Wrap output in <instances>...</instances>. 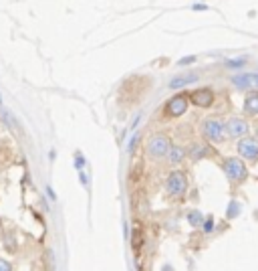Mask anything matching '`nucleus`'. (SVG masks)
Instances as JSON below:
<instances>
[{
    "mask_svg": "<svg viewBox=\"0 0 258 271\" xmlns=\"http://www.w3.org/2000/svg\"><path fill=\"white\" fill-rule=\"evenodd\" d=\"M190 81H196V75H194V73H188V75H180V77H176L174 81H171L169 83V87H184V85H188V83Z\"/></svg>",
    "mask_w": 258,
    "mask_h": 271,
    "instance_id": "f8f14e48",
    "label": "nucleus"
},
{
    "mask_svg": "<svg viewBox=\"0 0 258 271\" xmlns=\"http://www.w3.org/2000/svg\"><path fill=\"white\" fill-rule=\"evenodd\" d=\"M224 130H228V134L232 138H240V136H244L248 132V123L244 119H240V117H232V119H228Z\"/></svg>",
    "mask_w": 258,
    "mask_h": 271,
    "instance_id": "6e6552de",
    "label": "nucleus"
},
{
    "mask_svg": "<svg viewBox=\"0 0 258 271\" xmlns=\"http://www.w3.org/2000/svg\"><path fill=\"white\" fill-rule=\"evenodd\" d=\"M169 140H167V136H163V134H156L152 140L147 142V152L152 154L154 158H163L167 152H169Z\"/></svg>",
    "mask_w": 258,
    "mask_h": 271,
    "instance_id": "f03ea898",
    "label": "nucleus"
},
{
    "mask_svg": "<svg viewBox=\"0 0 258 271\" xmlns=\"http://www.w3.org/2000/svg\"><path fill=\"white\" fill-rule=\"evenodd\" d=\"M188 110V95H176V97H171L167 101V106H165V114L167 116H184Z\"/></svg>",
    "mask_w": 258,
    "mask_h": 271,
    "instance_id": "39448f33",
    "label": "nucleus"
},
{
    "mask_svg": "<svg viewBox=\"0 0 258 271\" xmlns=\"http://www.w3.org/2000/svg\"><path fill=\"white\" fill-rule=\"evenodd\" d=\"M238 208H240L238 202H232V204H230V213H228V217H236V215H238Z\"/></svg>",
    "mask_w": 258,
    "mask_h": 271,
    "instance_id": "f3484780",
    "label": "nucleus"
},
{
    "mask_svg": "<svg viewBox=\"0 0 258 271\" xmlns=\"http://www.w3.org/2000/svg\"><path fill=\"white\" fill-rule=\"evenodd\" d=\"M244 112L256 116L258 114V93H250L244 101Z\"/></svg>",
    "mask_w": 258,
    "mask_h": 271,
    "instance_id": "9b49d317",
    "label": "nucleus"
},
{
    "mask_svg": "<svg viewBox=\"0 0 258 271\" xmlns=\"http://www.w3.org/2000/svg\"><path fill=\"white\" fill-rule=\"evenodd\" d=\"M139 142V136H133V140L131 142H129V152H133L135 150V144Z\"/></svg>",
    "mask_w": 258,
    "mask_h": 271,
    "instance_id": "aec40b11",
    "label": "nucleus"
},
{
    "mask_svg": "<svg viewBox=\"0 0 258 271\" xmlns=\"http://www.w3.org/2000/svg\"><path fill=\"white\" fill-rule=\"evenodd\" d=\"M202 134L210 142H222L224 140V123L216 117H210L202 123Z\"/></svg>",
    "mask_w": 258,
    "mask_h": 271,
    "instance_id": "f257e3e1",
    "label": "nucleus"
},
{
    "mask_svg": "<svg viewBox=\"0 0 258 271\" xmlns=\"http://www.w3.org/2000/svg\"><path fill=\"white\" fill-rule=\"evenodd\" d=\"M224 170H226V176L234 182H242L246 178V166L240 162V160H236V158H230L226 160L224 164Z\"/></svg>",
    "mask_w": 258,
    "mask_h": 271,
    "instance_id": "7ed1b4c3",
    "label": "nucleus"
},
{
    "mask_svg": "<svg viewBox=\"0 0 258 271\" xmlns=\"http://www.w3.org/2000/svg\"><path fill=\"white\" fill-rule=\"evenodd\" d=\"M188 221H190L192 225H196V227H198V225L202 223V215H200V213H190V217H188Z\"/></svg>",
    "mask_w": 258,
    "mask_h": 271,
    "instance_id": "dca6fc26",
    "label": "nucleus"
},
{
    "mask_svg": "<svg viewBox=\"0 0 258 271\" xmlns=\"http://www.w3.org/2000/svg\"><path fill=\"white\" fill-rule=\"evenodd\" d=\"M167 191L169 194H174V196H180L188 191V180L182 172H171L169 178H167Z\"/></svg>",
    "mask_w": 258,
    "mask_h": 271,
    "instance_id": "20e7f679",
    "label": "nucleus"
},
{
    "mask_svg": "<svg viewBox=\"0 0 258 271\" xmlns=\"http://www.w3.org/2000/svg\"><path fill=\"white\" fill-rule=\"evenodd\" d=\"M47 193H49V196L55 200V194H53V189H51V186H49V189H47Z\"/></svg>",
    "mask_w": 258,
    "mask_h": 271,
    "instance_id": "5701e85b",
    "label": "nucleus"
},
{
    "mask_svg": "<svg viewBox=\"0 0 258 271\" xmlns=\"http://www.w3.org/2000/svg\"><path fill=\"white\" fill-rule=\"evenodd\" d=\"M131 243H133V249H139V247H141V243H143V233H141V227H139V225L133 229Z\"/></svg>",
    "mask_w": 258,
    "mask_h": 271,
    "instance_id": "4468645a",
    "label": "nucleus"
},
{
    "mask_svg": "<svg viewBox=\"0 0 258 271\" xmlns=\"http://www.w3.org/2000/svg\"><path fill=\"white\" fill-rule=\"evenodd\" d=\"M184 156H186V152L180 148V146H169V162H171V164L182 162Z\"/></svg>",
    "mask_w": 258,
    "mask_h": 271,
    "instance_id": "ddd939ff",
    "label": "nucleus"
},
{
    "mask_svg": "<svg viewBox=\"0 0 258 271\" xmlns=\"http://www.w3.org/2000/svg\"><path fill=\"white\" fill-rule=\"evenodd\" d=\"M234 85L240 89H258V73H244V75H236Z\"/></svg>",
    "mask_w": 258,
    "mask_h": 271,
    "instance_id": "0eeeda50",
    "label": "nucleus"
},
{
    "mask_svg": "<svg viewBox=\"0 0 258 271\" xmlns=\"http://www.w3.org/2000/svg\"><path fill=\"white\" fill-rule=\"evenodd\" d=\"M188 97H192V101H194V106H198V108H208L210 103H212V91L210 89H196L192 95H188Z\"/></svg>",
    "mask_w": 258,
    "mask_h": 271,
    "instance_id": "1a4fd4ad",
    "label": "nucleus"
},
{
    "mask_svg": "<svg viewBox=\"0 0 258 271\" xmlns=\"http://www.w3.org/2000/svg\"><path fill=\"white\" fill-rule=\"evenodd\" d=\"M83 164H85V160H83V158H77V168H83Z\"/></svg>",
    "mask_w": 258,
    "mask_h": 271,
    "instance_id": "4be33fe9",
    "label": "nucleus"
},
{
    "mask_svg": "<svg viewBox=\"0 0 258 271\" xmlns=\"http://www.w3.org/2000/svg\"><path fill=\"white\" fill-rule=\"evenodd\" d=\"M238 154L242 158H248V160H256L258 158V142L254 138H242L238 142Z\"/></svg>",
    "mask_w": 258,
    "mask_h": 271,
    "instance_id": "423d86ee",
    "label": "nucleus"
},
{
    "mask_svg": "<svg viewBox=\"0 0 258 271\" xmlns=\"http://www.w3.org/2000/svg\"><path fill=\"white\" fill-rule=\"evenodd\" d=\"M0 103H2V95H0Z\"/></svg>",
    "mask_w": 258,
    "mask_h": 271,
    "instance_id": "b1692460",
    "label": "nucleus"
},
{
    "mask_svg": "<svg viewBox=\"0 0 258 271\" xmlns=\"http://www.w3.org/2000/svg\"><path fill=\"white\" fill-rule=\"evenodd\" d=\"M212 229H214V221H212V217L204 223V233H212Z\"/></svg>",
    "mask_w": 258,
    "mask_h": 271,
    "instance_id": "a211bd4d",
    "label": "nucleus"
},
{
    "mask_svg": "<svg viewBox=\"0 0 258 271\" xmlns=\"http://www.w3.org/2000/svg\"><path fill=\"white\" fill-rule=\"evenodd\" d=\"M0 271H12L10 263H8V261H4V259H0Z\"/></svg>",
    "mask_w": 258,
    "mask_h": 271,
    "instance_id": "6ab92c4d",
    "label": "nucleus"
},
{
    "mask_svg": "<svg viewBox=\"0 0 258 271\" xmlns=\"http://www.w3.org/2000/svg\"><path fill=\"white\" fill-rule=\"evenodd\" d=\"M244 65V59H226V67H242Z\"/></svg>",
    "mask_w": 258,
    "mask_h": 271,
    "instance_id": "2eb2a0df",
    "label": "nucleus"
},
{
    "mask_svg": "<svg viewBox=\"0 0 258 271\" xmlns=\"http://www.w3.org/2000/svg\"><path fill=\"white\" fill-rule=\"evenodd\" d=\"M194 61H196V57H186L180 61V65H188V63H194Z\"/></svg>",
    "mask_w": 258,
    "mask_h": 271,
    "instance_id": "412c9836",
    "label": "nucleus"
},
{
    "mask_svg": "<svg viewBox=\"0 0 258 271\" xmlns=\"http://www.w3.org/2000/svg\"><path fill=\"white\" fill-rule=\"evenodd\" d=\"M208 154H210V148H208V146H204V144H194L192 150H190V158L192 160H202Z\"/></svg>",
    "mask_w": 258,
    "mask_h": 271,
    "instance_id": "9d476101",
    "label": "nucleus"
}]
</instances>
